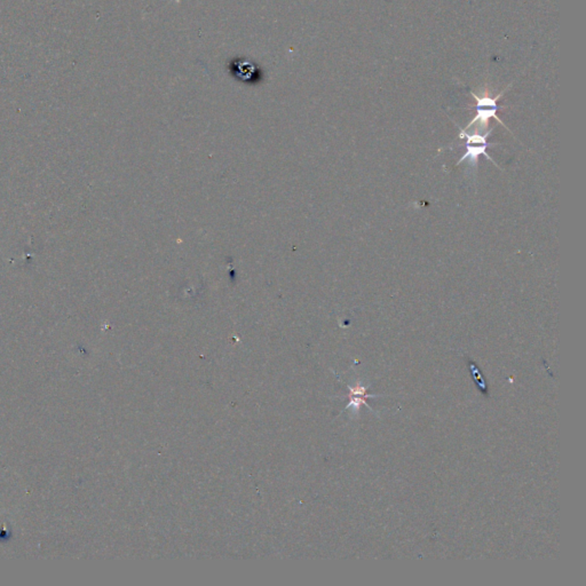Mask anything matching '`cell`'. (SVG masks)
I'll use <instances>...</instances> for the list:
<instances>
[{"instance_id": "6da1fadb", "label": "cell", "mask_w": 586, "mask_h": 586, "mask_svg": "<svg viewBox=\"0 0 586 586\" xmlns=\"http://www.w3.org/2000/svg\"><path fill=\"white\" fill-rule=\"evenodd\" d=\"M511 85L507 86L505 90H502V93L497 95L495 99L489 97H478L476 93H473L472 92V95L476 100V109H478V110H476V118H474V119H473V121L467 125V128H471V126L476 124V121L481 123L482 126H487L490 118L493 117L495 118V119H497L500 124L504 125L502 124V121H500V119H499V118L496 116L497 110H498V107H497V100H498L499 97H502V94L505 93L506 90L511 88Z\"/></svg>"}, {"instance_id": "7a4b0ae2", "label": "cell", "mask_w": 586, "mask_h": 586, "mask_svg": "<svg viewBox=\"0 0 586 586\" xmlns=\"http://www.w3.org/2000/svg\"><path fill=\"white\" fill-rule=\"evenodd\" d=\"M491 131H493V130H490L489 132H487L486 135H479V133H476V135H467L464 130H462L459 137H462V139H464V137L467 139V142H466L467 151H466V154L462 156V159L457 163V165L460 164V163L466 161V159H469V162H471L472 164H476V159L479 157L480 154L486 155L487 157L489 158L490 161H491V158H490L486 153V148L489 147L490 146V144H488L486 142L487 137H489Z\"/></svg>"}, {"instance_id": "3957f363", "label": "cell", "mask_w": 586, "mask_h": 586, "mask_svg": "<svg viewBox=\"0 0 586 586\" xmlns=\"http://www.w3.org/2000/svg\"><path fill=\"white\" fill-rule=\"evenodd\" d=\"M229 69H231V76L236 78L237 81H245V83L252 81L253 84L262 79V72L260 69L253 62L245 59H235L231 61Z\"/></svg>"}, {"instance_id": "277c9868", "label": "cell", "mask_w": 586, "mask_h": 586, "mask_svg": "<svg viewBox=\"0 0 586 586\" xmlns=\"http://www.w3.org/2000/svg\"><path fill=\"white\" fill-rule=\"evenodd\" d=\"M175 1H178V3H179V1H180V0H175Z\"/></svg>"}]
</instances>
